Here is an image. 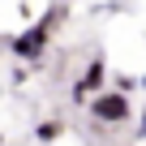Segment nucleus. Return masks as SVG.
<instances>
[{
  "label": "nucleus",
  "instance_id": "1",
  "mask_svg": "<svg viewBox=\"0 0 146 146\" xmlns=\"http://www.w3.org/2000/svg\"><path fill=\"white\" fill-rule=\"evenodd\" d=\"M60 22V13L56 9H47L43 13V22H35V26H26L13 43H9V52L17 56V60H39L43 52H47V43H52V26Z\"/></svg>",
  "mask_w": 146,
  "mask_h": 146
},
{
  "label": "nucleus",
  "instance_id": "2",
  "mask_svg": "<svg viewBox=\"0 0 146 146\" xmlns=\"http://www.w3.org/2000/svg\"><path fill=\"white\" fill-rule=\"evenodd\" d=\"M86 108H90V116H95L99 125H120V120H129V116H133V108H129V95H125V90H95V95L86 99Z\"/></svg>",
  "mask_w": 146,
  "mask_h": 146
},
{
  "label": "nucleus",
  "instance_id": "3",
  "mask_svg": "<svg viewBox=\"0 0 146 146\" xmlns=\"http://www.w3.org/2000/svg\"><path fill=\"white\" fill-rule=\"evenodd\" d=\"M103 78H108V64H103V60H90V64H86V73L73 82V103H82V108H86V99L103 86Z\"/></svg>",
  "mask_w": 146,
  "mask_h": 146
},
{
  "label": "nucleus",
  "instance_id": "4",
  "mask_svg": "<svg viewBox=\"0 0 146 146\" xmlns=\"http://www.w3.org/2000/svg\"><path fill=\"white\" fill-rule=\"evenodd\" d=\"M60 133H64L60 120H39V125H35V137H39V142H56Z\"/></svg>",
  "mask_w": 146,
  "mask_h": 146
},
{
  "label": "nucleus",
  "instance_id": "5",
  "mask_svg": "<svg viewBox=\"0 0 146 146\" xmlns=\"http://www.w3.org/2000/svg\"><path fill=\"white\" fill-rule=\"evenodd\" d=\"M137 133H142V137H146V112H142V120H137Z\"/></svg>",
  "mask_w": 146,
  "mask_h": 146
},
{
  "label": "nucleus",
  "instance_id": "6",
  "mask_svg": "<svg viewBox=\"0 0 146 146\" xmlns=\"http://www.w3.org/2000/svg\"><path fill=\"white\" fill-rule=\"evenodd\" d=\"M137 86H142V90H146V78H142V82H137Z\"/></svg>",
  "mask_w": 146,
  "mask_h": 146
},
{
  "label": "nucleus",
  "instance_id": "7",
  "mask_svg": "<svg viewBox=\"0 0 146 146\" xmlns=\"http://www.w3.org/2000/svg\"><path fill=\"white\" fill-rule=\"evenodd\" d=\"M0 146H5V137H0Z\"/></svg>",
  "mask_w": 146,
  "mask_h": 146
}]
</instances>
